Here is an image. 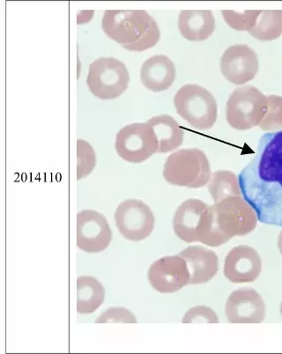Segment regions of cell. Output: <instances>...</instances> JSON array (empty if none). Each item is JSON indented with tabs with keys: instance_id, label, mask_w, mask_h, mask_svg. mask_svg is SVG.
<instances>
[{
	"instance_id": "4fadbf2b",
	"label": "cell",
	"mask_w": 282,
	"mask_h": 354,
	"mask_svg": "<svg viewBox=\"0 0 282 354\" xmlns=\"http://www.w3.org/2000/svg\"><path fill=\"white\" fill-rule=\"evenodd\" d=\"M225 315L232 324H261L265 318V304L255 289H236L227 297Z\"/></svg>"
},
{
	"instance_id": "83f0119b",
	"label": "cell",
	"mask_w": 282,
	"mask_h": 354,
	"mask_svg": "<svg viewBox=\"0 0 282 354\" xmlns=\"http://www.w3.org/2000/svg\"><path fill=\"white\" fill-rule=\"evenodd\" d=\"M277 245H278V249H279V250H280V252L282 255V230L281 231V233H280V234H279V236H278Z\"/></svg>"
},
{
	"instance_id": "3957f363",
	"label": "cell",
	"mask_w": 282,
	"mask_h": 354,
	"mask_svg": "<svg viewBox=\"0 0 282 354\" xmlns=\"http://www.w3.org/2000/svg\"><path fill=\"white\" fill-rule=\"evenodd\" d=\"M212 221L205 245L220 247L235 236L251 234L258 224L257 214L243 197H230L211 205Z\"/></svg>"
},
{
	"instance_id": "ac0fdd59",
	"label": "cell",
	"mask_w": 282,
	"mask_h": 354,
	"mask_svg": "<svg viewBox=\"0 0 282 354\" xmlns=\"http://www.w3.org/2000/svg\"><path fill=\"white\" fill-rule=\"evenodd\" d=\"M216 27V18L211 10H182L178 15L179 31L188 41H206Z\"/></svg>"
},
{
	"instance_id": "484cf974",
	"label": "cell",
	"mask_w": 282,
	"mask_h": 354,
	"mask_svg": "<svg viewBox=\"0 0 282 354\" xmlns=\"http://www.w3.org/2000/svg\"><path fill=\"white\" fill-rule=\"evenodd\" d=\"M182 323L217 324L219 323V318L212 308L205 307V306H196L187 311L182 318Z\"/></svg>"
},
{
	"instance_id": "7c38bea8",
	"label": "cell",
	"mask_w": 282,
	"mask_h": 354,
	"mask_svg": "<svg viewBox=\"0 0 282 354\" xmlns=\"http://www.w3.org/2000/svg\"><path fill=\"white\" fill-rule=\"evenodd\" d=\"M257 53L247 44H234L220 57V71L227 82L241 86L251 82L258 72Z\"/></svg>"
},
{
	"instance_id": "7402d4cb",
	"label": "cell",
	"mask_w": 282,
	"mask_h": 354,
	"mask_svg": "<svg viewBox=\"0 0 282 354\" xmlns=\"http://www.w3.org/2000/svg\"><path fill=\"white\" fill-rule=\"evenodd\" d=\"M249 34L255 39L268 41L278 39L282 35V10H264Z\"/></svg>"
},
{
	"instance_id": "5bb4252c",
	"label": "cell",
	"mask_w": 282,
	"mask_h": 354,
	"mask_svg": "<svg viewBox=\"0 0 282 354\" xmlns=\"http://www.w3.org/2000/svg\"><path fill=\"white\" fill-rule=\"evenodd\" d=\"M209 205L196 198L182 202L173 217V230L185 243H200Z\"/></svg>"
},
{
	"instance_id": "5b68a950",
	"label": "cell",
	"mask_w": 282,
	"mask_h": 354,
	"mask_svg": "<svg viewBox=\"0 0 282 354\" xmlns=\"http://www.w3.org/2000/svg\"><path fill=\"white\" fill-rule=\"evenodd\" d=\"M174 105L178 115L197 130H209L216 123V100L197 84L182 86L175 95Z\"/></svg>"
},
{
	"instance_id": "44dd1931",
	"label": "cell",
	"mask_w": 282,
	"mask_h": 354,
	"mask_svg": "<svg viewBox=\"0 0 282 354\" xmlns=\"http://www.w3.org/2000/svg\"><path fill=\"white\" fill-rule=\"evenodd\" d=\"M207 185L208 191L214 204L235 196L243 197L238 176L229 170H218L212 174L210 181Z\"/></svg>"
},
{
	"instance_id": "30bf717a",
	"label": "cell",
	"mask_w": 282,
	"mask_h": 354,
	"mask_svg": "<svg viewBox=\"0 0 282 354\" xmlns=\"http://www.w3.org/2000/svg\"><path fill=\"white\" fill-rule=\"evenodd\" d=\"M147 278L150 285L162 294H173L190 283L187 261L181 256H166L149 267Z\"/></svg>"
},
{
	"instance_id": "7a4b0ae2",
	"label": "cell",
	"mask_w": 282,
	"mask_h": 354,
	"mask_svg": "<svg viewBox=\"0 0 282 354\" xmlns=\"http://www.w3.org/2000/svg\"><path fill=\"white\" fill-rule=\"evenodd\" d=\"M102 28L111 39L134 53L156 46L161 38L157 22L145 10H107Z\"/></svg>"
},
{
	"instance_id": "d4e9b609",
	"label": "cell",
	"mask_w": 282,
	"mask_h": 354,
	"mask_svg": "<svg viewBox=\"0 0 282 354\" xmlns=\"http://www.w3.org/2000/svg\"><path fill=\"white\" fill-rule=\"evenodd\" d=\"M268 108L267 114L259 127L265 131L282 130V96L267 95Z\"/></svg>"
},
{
	"instance_id": "e0dca14e",
	"label": "cell",
	"mask_w": 282,
	"mask_h": 354,
	"mask_svg": "<svg viewBox=\"0 0 282 354\" xmlns=\"http://www.w3.org/2000/svg\"><path fill=\"white\" fill-rule=\"evenodd\" d=\"M174 63L166 55H153L143 63L140 79L144 86L153 93L169 89L176 80Z\"/></svg>"
},
{
	"instance_id": "ffe728a7",
	"label": "cell",
	"mask_w": 282,
	"mask_h": 354,
	"mask_svg": "<svg viewBox=\"0 0 282 354\" xmlns=\"http://www.w3.org/2000/svg\"><path fill=\"white\" fill-rule=\"evenodd\" d=\"M104 288L94 277L82 276L77 279V311L78 313H94L104 304Z\"/></svg>"
},
{
	"instance_id": "8992f818",
	"label": "cell",
	"mask_w": 282,
	"mask_h": 354,
	"mask_svg": "<svg viewBox=\"0 0 282 354\" xmlns=\"http://www.w3.org/2000/svg\"><path fill=\"white\" fill-rule=\"evenodd\" d=\"M267 96L255 86L237 88L227 100V124L238 131H247L259 127L267 114Z\"/></svg>"
},
{
	"instance_id": "603a6c76",
	"label": "cell",
	"mask_w": 282,
	"mask_h": 354,
	"mask_svg": "<svg viewBox=\"0 0 282 354\" xmlns=\"http://www.w3.org/2000/svg\"><path fill=\"white\" fill-rule=\"evenodd\" d=\"M261 10H223L222 15L226 24L236 31L250 32L255 27Z\"/></svg>"
},
{
	"instance_id": "6da1fadb",
	"label": "cell",
	"mask_w": 282,
	"mask_h": 354,
	"mask_svg": "<svg viewBox=\"0 0 282 354\" xmlns=\"http://www.w3.org/2000/svg\"><path fill=\"white\" fill-rule=\"evenodd\" d=\"M238 180L243 198L258 221L282 227V130L263 135Z\"/></svg>"
},
{
	"instance_id": "d6986e66",
	"label": "cell",
	"mask_w": 282,
	"mask_h": 354,
	"mask_svg": "<svg viewBox=\"0 0 282 354\" xmlns=\"http://www.w3.org/2000/svg\"><path fill=\"white\" fill-rule=\"evenodd\" d=\"M147 123L155 131L159 144L158 153L171 152L182 144L184 131L171 115H156L150 118Z\"/></svg>"
},
{
	"instance_id": "9c48e42d",
	"label": "cell",
	"mask_w": 282,
	"mask_h": 354,
	"mask_svg": "<svg viewBox=\"0 0 282 354\" xmlns=\"http://www.w3.org/2000/svg\"><path fill=\"white\" fill-rule=\"evenodd\" d=\"M115 221L122 236L131 241L147 239L156 226L151 209L139 199L122 202L115 214Z\"/></svg>"
},
{
	"instance_id": "f1b7e54d",
	"label": "cell",
	"mask_w": 282,
	"mask_h": 354,
	"mask_svg": "<svg viewBox=\"0 0 282 354\" xmlns=\"http://www.w3.org/2000/svg\"><path fill=\"white\" fill-rule=\"evenodd\" d=\"M280 311H281V317H282V301H281V304Z\"/></svg>"
},
{
	"instance_id": "277c9868",
	"label": "cell",
	"mask_w": 282,
	"mask_h": 354,
	"mask_svg": "<svg viewBox=\"0 0 282 354\" xmlns=\"http://www.w3.org/2000/svg\"><path fill=\"white\" fill-rule=\"evenodd\" d=\"M211 166L206 153L198 149H182L167 159L163 177L169 185L198 189L204 187L211 179Z\"/></svg>"
},
{
	"instance_id": "2e32d148",
	"label": "cell",
	"mask_w": 282,
	"mask_h": 354,
	"mask_svg": "<svg viewBox=\"0 0 282 354\" xmlns=\"http://www.w3.org/2000/svg\"><path fill=\"white\" fill-rule=\"evenodd\" d=\"M187 261L190 272L189 285L209 282L219 271V257L214 251L202 246H190L178 254Z\"/></svg>"
},
{
	"instance_id": "9a60e30c",
	"label": "cell",
	"mask_w": 282,
	"mask_h": 354,
	"mask_svg": "<svg viewBox=\"0 0 282 354\" xmlns=\"http://www.w3.org/2000/svg\"><path fill=\"white\" fill-rule=\"evenodd\" d=\"M224 276L234 284L254 282L262 272V259L252 247L239 245L227 253Z\"/></svg>"
},
{
	"instance_id": "ba28073f",
	"label": "cell",
	"mask_w": 282,
	"mask_h": 354,
	"mask_svg": "<svg viewBox=\"0 0 282 354\" xmlns=\"http://www.w3.org/2000/svg\"><path fill=\"white\" fill-rule=\"evenodd\" d=\"M115 148L122 159L130 163H142L156 153L159 144L155 131L147 123L126 125L118 131Z\"/></svg>"
},
{
	"instance_id": "cb8c5ba5",
	"label": "cell",
	"mask_w": 282,
	"mask_h": 354,
	"mask_svg": "<svg viewBox=\"0 0 282 354\" xmlns=\"http://www.w3.org/2000/svg\"><path fill=\"white\" fill-rule=\"evenodd\" d=\"M77 179L81 180L88 176L94 170L96 165V156L94 148L91 144L83 140H77Z\"/></svg>"
},
{
	"instance_id": "4316f807",
	"label": "cell",
	"mask_w": 282,
	"mask_h": 354,
	"mask_svg": "<svg viewBox=\"0 0 282 354\" xmlns=\"http://www.w3.org/2000/svg\"><path fill=\"white\" fill-rule=\"evenodd\" d=\"M96 324H136L137 319L130 310L124 308L112 307L104 311L95 321Z\"/></svg>"
},
{
	"instance_id": "52a82bcc",
	"label": "cell",
	"mask_w": 282,
	"mask_h": 354,
	"mask_svg": "<svg viewBox=\"0 0 282 354\" xmlns=\"http://www.w3.org/2000/svg\"><path fill=\"white\" fill-rule=\"evenodd\" d=\"M130 82L129 72L120 60L100 57L91 64L86 85L101 100H113L123 94Z\"/></svg>"
},
{
	"instance_id": "8fae6325",
	"label": "cell",
	"mask_w": 282,
	"mask_h": 354,
	"mask_svg": "<svg viewBox=\"0 0 282 354\" xmlns=\"http://www.w3.org/2000/svg\"><path fill=\"white\" fill-rule=\"evenodd\" d=\"M112 241L107 218L100 212L84 210L77 215V245L86 253L102 252Z\"/></svg>"
}]
</instances>
